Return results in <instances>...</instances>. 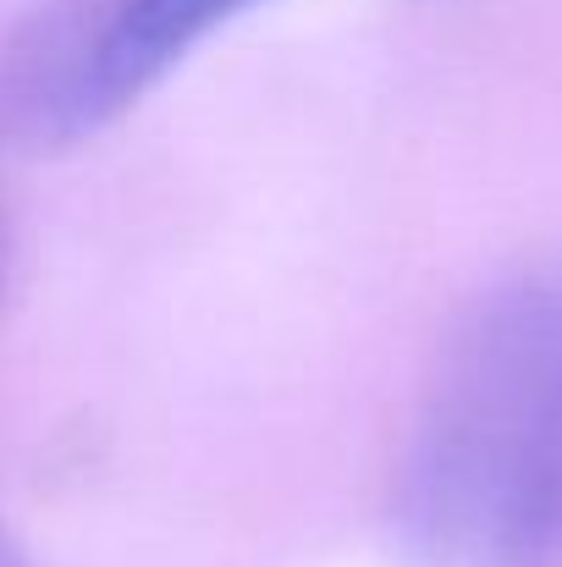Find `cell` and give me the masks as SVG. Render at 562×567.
Here are the masks:
<instances>
[{
  "label": "cell",
  "instance_id": "obj_1",
  "mask_svg": "<svg viewBox=\"0 0 562 567\" xmlns=\"http://www.w3.org/2000/svg\"><path fill=\"white\" fill-rule=\"evenodd\" d=\"M391 518L413 567H562V281H513L452 331Z\"/></svg>",
  "mask_w": 562,
  "mask_h": 567
},
{
  "label": "cell",
  "instance_id": "obj_2",
  "mask_svg": "<svg viewBox=\"0 0 562 567\" xmlns=\"http://www.w3.org/2000/svg\"><path fill=\"white\" fill-rule=\"evenodd\" d=\"M259 0H105L22 89V127L39 144H78L161 89L187 55Z\"/></svg>",
  "mask_w": 562,
  "mask_h": 567
},
{
  "label": "cell",
  "instance_id": "obj_3",
  "mask_svg": "<svg viewBox=\"0 0 562 567\" xmlns=\"http://www.w3.org/2000/svg\"><path fill=\"white\" fill-rule=\"evenodd\" d=\"M0 567H33V557L22 551V540H17L6 524H0Z\"/></svg>",
  "mask_w": 562,
  "mask_h": 567
},
{
  "label": "cell",
  "instance_id": "obj_4",
  "mask_svg": "<svg viewBox=\"0 0 562 567\" xmlns=\"http://www.w3.org/2000/svg\"><path fill=\"white\" fill-rule=\"evenodd\" d=\"M0 287H6V231H0Z\"/></svg>",
  "mask_w": 562,
  "mask_h": 567
}]
</instances>
